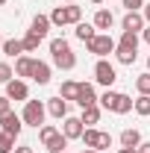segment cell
Here are the masks:
<instances>
[{"instance_id": "6da1fadb", "label": "cell", "mask_w": 150, "mask_h": 153, "mask_svg": "<svg viewBox=\"0 0 150 153\" xmlns=\"http://www.w3.org/2000/svg\"><path fill=\"white\" fill-rule=\"evenodd\" d=\"M50 56H53V65L62 68V71H74L76 68V56L65 38H53L50 41Z\"/></svg>"}, {"instance_id": "7a4b0ae2", "label": "cell", "mask_w": 150, "mask_h": 153, "mask_svg": "<svg viewBox=\"0 0 150 153\" xmlns=\"http://www.w3.org/2000/svg\"><path fill=\"white\" fill-rule=\"evenodd\" d=\"M38 138H41V144L47 147V153H65V147H68V138H65L62 130H56L53 124L38 127Z\"/></svg>"}, {"instance_id": "3957f363", "label": "cell", "mask_w": 150, "mask_h": 153, "mask_svg": "<svg viewBox=\"0 0 150 153\" xmlns=\"http://www.w3.org/2000/svg\"><path fill=\"white\" fill-rule=\"evenodd\" d=\"M82 21V9L76 6V3H68V6H56L53 12H50V24L53 27H68V24H79Z\"/></svg>"}, {"instance_id": "277c9868", "label": "cell", "mask_w": 150, "mask_h": 153, "mask_svg": "<svg viewBox=\"0 0 150 153\" xmlns=\"http://www.w3.org/2000/svg\"><path fill=\"white\" fill-rule=\"evenodd\" d=\"M44 112H47V109H44V103H41V100H27V103H24V112H21V118H24V124H27V127H44Z\"/></svg>"}, {"instance_id": "5b68a950", "label": "cell", "mask_w": 150, "mask_h": 153, "mask_svg": "<svg viewBox=\"0 0 150 153\" xmlns=\"http://www.w3.org/2000/svg\"><path fill=\"white\" fill-rule=\"evenodd\" d=\"M85 47H88V53H94V56L103 59L106 53H115V47H118V44L112 41V36H109V33H97V36H94Z\"/></svg>"}, {"instance_id": "8992f818", "label": "cell", "mask_w": 150, "mask_h": 153, "mask_svg": "<svg viewBox=\"0 0 150 153\" xmlns=\"http://www.w3.org/2000/svg\"><path fill=\"white\" fill-rule=\"evenodd\" d=\"M94 79H97L100 85L112 88V82L118 79V71H115V65H109L106 59H97V65H94Z\"/></svg>"}, {"instance_id": "52a82bcc", "label": "cell", "mask_w": 150, "mask_h": 153, "mask_svg": "<svg viewBox=\"0 0 150 153\" xmlns=\"http://www.w3.org/2000/svg\"><path fill=\"white\" fill-rule=\"evenodd\" d=\"M144 27H147V21L141 12H127L124 21H121V30L124 33H144Z\"/></svg>"}, {"instance_id": "ba28073f", "label": "cell", "mask_w": 150, "mask_h": 153, "mask_svg": "<svg viewBox=\"0 0 150 153\" xmlns=\"http://www.w3.org/2000/svg\"><path fill=\"white\" fill-rule=\"evenodd\" d=\"M0 127H3V133H9V135H15V138H18L21 130H24V118L15 115V112H6L3 118H0Z\"/></svg>"}, {"instance_id": "9c48e42d", "label": "cell", "mask_w": 150, "mask_h": 153, "mask_svg": "<svg viewBox=\"0 0 150 153\" xmlns=\"http://www.w3.org/2000/svg\"><path fill=\"white\" fill-rule=\"evenodd\" d=\"M85 133V124H82V118H65L62 121V135L71 141V138H82Z\"/></svg>"}, {"instance_id": "30bf717a", "label": "cell", "mask_w": 150, "mask_h": 153, "mask_svg": "<svg viewBox=\"0 0 150 153\" xmlns=\"http://www.w3.org/2000/svg\"><path fill=\"white\" fill-rule=\"evenodd\" d=\"M97 100H100V97L94 94V85H91V82H79V94H76V103H79V109L97 106Z\"/></svg>"}, {"instance_id": "8fae6325", "label": "cell", "mask_w": 150, "mask_h": 153, "mask_svg": "<svg viewBox=\"0 0 150 153\" xmlns=\"http://www.w3.org/2000/svg\"><path fill=\"white\" fill-rule=\"evenodd\" d=\"M6 97L9 100H30V88H27V82L24 79H12V82H6Z\"/></svg>"}, {"instance_id": "7c38bea8", "label": "cell", "mask_w": 150, "mask_h": 153, "mask_svg": "<svg viewBox=\"0 0 150 153\" xmlns=\"http://www.w3.org/2000/svg\"><path fill=\"white\" fill-rule=\"evenodd\" d=\"M30 79H33V82H38V85H47V82H50V65H47V62H38V59H36Z\"/></svg>"}, {"instance_id": "4fadbf2b", "label": "cell", "mask_w": 150, "mask_h": 153, "mask_svg": "<svg viewBox=\"0 0 150 153\" xmlns=\"http://www.w3.org/2000/svg\"><path fill=\"white\" fill-rule=\"evenodd\" d=\"M47 112L59 118V121H65L68 118V100L65 97H53V100H47Z\"/></svg>"}, {"instance_id": "5bb4252c", "label": "cell", "mask_w": 150, "mask_h": 153, "mask_svg": "<svg viewBox=\"0 0 150 153\" xmlns=\"http://www.w3.org/2000/svg\"><path fill=\"white\" fill-rule=\"evenodd\" d=\"M50 27H53V24H50V15H36V18H33V24H30V33H36L38 38H44Z\"/></svg>"}, {"instance_id": "9a60e30c", "label": "cell", "mask_w": 150, "mask_h": 153, "mask_svg": "<svg viewBox=\"0 0 150 153\" xmlns=\"http://www.w3.org/2000/svg\"><path fill=\"white\" fill-rule=\"evenodd\" d=\"M0 50H3L6 56H12V59H18V56H24V53H27V50H24V41H21V38H6Z\"/></svg>"}, {"instance_id": "2e32d148", "label": "cell", "mask_w": 150, "mask_h": 153, "mask_svg": "<svg viewBox=\"0 0 150 153\" xmlns=\"http://www.w3.org/2000/svg\"><path fill=\"white\" fill-rule=\"evenodd\" d=\"M115 56H118V62H121V65H132V62L138 59V50H132V47H124V44H118V47H115Z\"/></svg>"}, {"instance_id": "e0dca14e", "label": "cell", "mask_w": 150, "mask_h": 153, "mask_svg": "<svg viewBox=\"0 0 150 153\" xmlns=\"http://www.w3.org/2000/svg\"><path fill=\"white\" fill-rule=\"evenodd\" d=\"M33 65H36L33 56H18V59H15V74H18V76H30V74H33Z\"/></svg>"}, {"instance_id": "ac0fdd59", "label": "cell", "mask_w": 150, "mask_h": 153, "mask_svg": "<svg viewBox=\"0 0 150 153\" xmlns=\"http://www.w3.org/2000/svg\"><path fill=\"white\" fill-rule=\"evenodd\" d=\"M112 24H115V15L109 9H97V15H94V27L97 30H109Z\"/></svg>"}, {"instance_id": "d6986e66", "label": "cell", "mask_w": 150, "mask_h": 153, "mask_svg": "<svg viewBox=\"0 0 150 153\" xmlns=\"http://www.w3.org/2000/svg\"><path fill=\"white\" fill-rule=\"evenodd\" d=\"M74 33H76V38H79V41H85V44H88V41L97 36V27H94V24H82V21H79Z\"/></svg>"}, {"instance_id": "ffe728a7", "label": "cell", "mask_w": 150, "mask_h": 153, "mask_svg": "<svg viewBox=\"0 0 150 153\" xmlns=\"http://www.w3.org/2000/svg\"><path fill=\"white\" fill-rule=\"evenodd\" d=\"M100 130H94V127H88L85 133H82V144L85 147H91V150H100Z\"/></svg>"}, {"instance_id": "44dd1931", "label": "cell", "mask_w": 150, "mask_h": 153, "mask_svg": "<svg viewBox=\"0 0 150 153\" xmlns=\"http://www.w3.org/2000/svg\"><path fill=\"white\" fill-rule=\"evenodd\" d=\"M76 94H79V82L65 79V82H62V88H59V97H65V100H76Z\"/></svg>"}, {"instance_id": "7402d4cb", "label": "cell", "mask_w": 150, "mask_h": 153, "mask_svg": "<svg viewBox=\"0 0 150 153\" xmlns=\"http://www.w3.org/2000/svg\"><path fill=\"white\" fill-rule=\"evenodd\" d=\"M141 144V133L138 130H124L121 133V147H138Z\"/></svg>"}, {"instance_id": "603a6c76", "label": "cell", "mask_w": 150, "mask_h": 153, "mask_svg": "<svg viewBox=\"0 0 150 153\" xmlns=\"http://www.w3.org/2000/svg\"><path fill=\"white\" fill-rule=\"evenodd\" d=\"M135 109V100H132L130 94H118V103H115V112L118 115H127V112H132Z\"/></svg>"}, {"instance_id": "cb8c5ba5", "label": "cell", "mask_w": 150, "mask_h": 153, "mask_svg": "<svg viewBox=\"0 0 150 153\" xmlns=\"http://www.w3.org/2000/svg\"><path fill=\"white\" fill-rule=\"evenodd\" d=\"M118 94H121V91H112V88H106V91H103V97H100V106H103V109H109V112H115Z\"/></svg>"}, {"instance_id": "d4e9b609", "label": "cell", "mask_w": 150, "mask_h": 153, "mask_svg": "<svg viewBox=\"0 0 150 153\" xmlns=\"http://www.w3.org/2000/svg\"><path fill=\"white\" fill-rule=\"evenodd\" d=\"M79 118H82V124H88V127L97 124V121H100V106H88V109H82Z\"/></svg>"}, {"instance_id": "484cf974", "label": "cell", "mask_w": 150, "mask_h": 153, "mask_svg": "<svg viewBox=\"0 0 150 153\" xmlns=\"http://www.w3.org/2000/svg\"><path fill=\"white\" fill-rule=\"evenodd\" d=\"M0 153H15V135L0 133Z\"/></svg>"}, {"instance_id": "4316f807", "label": "cell", "mask_w": 150, "mask_h": 153, "mask_svg": "<svg viewBox=\"0 0 150 153\" xmlns=\"http://www.w3.org/2000/svg\"><path fill=\"white\" fill-rule=\"evenodd\" d=\"M21 41H24V50H27V53H33V50H38V44H41V38H38L36 33H27V36L21 38Z\"/></svg>"}, {"instance_id": "83f0119b", "label": "cell", "mask_w": 150, "mask_h": 153, "mask_svg": "<svg viewBox=\"0 0 150 153\" xmlns=\"http://www.w3.org/2000/svg\"><path fill=\"white\" fill-rule=\"evenodd\" d=\"M118 44H124V47H132V50H138V33H121V41Z\"/></svg>"}, {"instance_id": "f1b7e54d", "label": "cell", "mask_w": 150, "mask_h": 153, "mask_svg": "<svg viewBox=\"0 0 150 153\" xmlns=\"http://www.w3.org/2000/svg\"><path fill=\"white\" fill-rule=\"evenodd\" d=\"M135 88H138V94H150V71L135 76Z\"/></svg>"}, {"instance_id": "f546056e", "label": "cell", "mask_w": 150, "mask_h": 153, "mask_svg": "<svg viewBox=\"0 0 150 153\" xmlns=\"http://www.w3.org/2000/svg\"><path fill=\"white\" fill-rule=\"evenodd\" d=\"M135 112H138V115H150V94H138V100H135Z\"/></svg>"}, {"instance_id": "4dcf8cb0", "label": "cell", "mask_w": 150, "mask_h": 153, "mask_svg": "<svg viewBox=\"0 0 150 153\" xmlns=\"http://www.w3.org/2000/svg\"><path fill=\"white\" fill-rule=\"evenodd\" d=\"M12 76H15L12 65L9 62H0V82H12Z\"/></svg>"}, {"instance_id": "1f68e13d", "label": "cell", "mask_w": 150, "mask_h": 153, "mask_svg": "<svg viewBox=\"0 0 150 153\" xmlns=\"http://www.w3.org/2000/svg\"><path fill=\"white\" fill-rule=\"evenodd\" d=\"M121 3H124L127 12H138V9H144V0H121Z\"/></svg>"}, {"instance_id": "d6a6232c", "label": "cell", "mask_w": 150, "mask_h": 153, "mask_svg": "<svg viewBox=\"0 0 150 153\" xmlns=\"http://www.w3.org/2000/svg\"><path fill=\"white\" fill-rule=\"evenodd\" d=\"M6 112H12V100H9V97L3 94V97H0V118H3Z\"/></svg>"}, {"instance_id": "836d02e7", "label": "cell", "mask_w": 150, "mask_h": 153, "mask_svg": "<svg viewBox=\"0 0 150 153\" xmlns=\"http://www.w3.org/2000/svg\"><path fill=\"white\" fill-rule=\"evenodd\" d=\"M109 147H112V135L103 133V135H100V150H109Z\"/></svg>"}, {"instance_id": "e575fe53", "label": "cell", "mask_w": 150, "mask_h": 153, "mask_svg": "<svg viewBox=\"0 0 150 153\" xmlns=\"http://www.w3.org/2000/svg\"><path fill=\"white\" fill-rule=\"evenodd\" d=\"M15 153H33V147L30 144H21V147H15Z\"/></svg>"}, {"instance_id": "d590c367", "label": "cell", "mask_w": 150, "mask_h": 153, "mask_svg": "<svg viewBox=\"0 0 150 153\" xmlns=\"http://www.w3.org/2000/svg\"><path fill=\"white\" fill-rule=\"evenodd\" d=\"M138 153H150V141H141L138 144Z\"/></svg>"}, {"instance_id": "8d00e7d4", "label": "cell", "mask_w": 150, "mask_h": 153, "mask_svg": "<svg viewBox=\"0 0 150 153\" xmlns=\"http://www.w3.org/2000/svg\"><path fill=\"white\" fill-rule=\"evenodd\" d=\"M141 15H144V21L150 24V3H144V9H141Z\"/></svg>"}, {"instance_id": "74e56055", "label": "cell", "mask_w": 150, "mask_h": 153, "mask_svg": "<svg viewBox=\"0 0 150 153\" xmlns=\"http://www.w3.org/2000/svg\"><path fill=\"white\" fill-rule=\"evenodd\" d=\"M118 153H138V147H121Z\"/></svg>"}, {"instance_id": "f35d334b", "label": "cell", "mask_w": 150, "mask_h": 153, "mask_svg": "<svg viewBox=\"0 0 150 153\" xmlns=\"http://www.w3.org/2000/svg\"><path fill=\"white\" fill-rule=\"evenodd\" d=\"M141 36H144V41L150 44V27H144V33H141Z\"/></svg>"}, {"instance_id": "ab89813d", "label": "cell", "mask_w": 150, "mask_h": 153, "mask_svg": "<svg viewBox=\"0 0 150 153\" xmlns=\"http://www.w3.org/2000/svg\"><path fill=\"white\" fill-rule=\"evenodd\" d=\"M82 153H97V150H91V147H85V150H82Z\"/></svg>"}, {"instance_id": "60d3db41", "label": "cell", "mask_w": 150, "mask_h": 153, "mask_svg": "<svg viewBox=\"0 0 150 153\" xmlns=\"http://www.w3.org/2000/svg\"><path fill=\"white\" fill-rule=\"evenodd\" d=\"M3 41H6V38H3V33H0V47H3Z\"/></svg>"}, {"instance_id": "b9f144b4", "label": "cell", "mask_w": 150, "mask_h": 153, "mask_svg": "<svg viewBox=\"0 0 150 153\" xmlns=\"http://www.w3.org/2000/svg\"><path fill=\"white\" fill-rule=\"evenodd\" d=\"M91 3H94V6H100V3H103V0H91Z\"/></svg>"}, {"instance_id": "7bdbcfd3", "label": "cell", "mask_w": 150, "mask_h": 153, "mask_svg": "<svg viewBox=\"0 0 150 153\" xmlns=\"http://www.w3.org/2000/svg\"><path fill=\"white\" fill-rule=\"evenodd\" d=\"M6 3H9V0H0V6H6Z\"/></svg>"}, {"instance_id": "ee69618b", "label": "cell", "mask_w": 150, "mask_h": 153, "mask_svg": "<svg viewBox=\"0 0 150 153\" xmlns=\"http://www.w3.org/2000/svg\"><path fill=\"white\" fill-rule=\"evenodd\" d=\"M97 153H109V150H97Z\"/></svg>"}, {"instance_id": "f6af8a7d", "label": "cell", "mask_w": 150, "mask_h": 153, "mask_svg": "<svg viewBox=\"0 0 150 153\" xmlns=\"http://www.w3.org/2000/svg\"><path fill=\"white\" fill-rule=\"evenodd\" d=\"M147 68H150V56H147Z\"/></svg>"}, {"instance_id": "bcb514c9", "label": "cell", "mask_w": 150, "mask_h": 153, "mask_svg": "<svg viewBox=\"0 0 150 153\" xmlns=\"http://www.w3.org/2000/svg\"><path fill=\"white\" fill-rule=\"evenodd\" d=\"M65 3H74V0H65Z\"/></svg>"}, {"instance_id": "7dc6e473", "label": "cell", "mask_w": 150, "mask_h": 153, "mask_svg": "<svg viewBox=\"0 0 150 153\" xmlns=\"http://www.w3.org/2000/svg\"><path fill=\"white\" fill-rule=\"evenodd\" d=\"M65 153H68V150H65Z\"/></svg>"}]
</instances>
